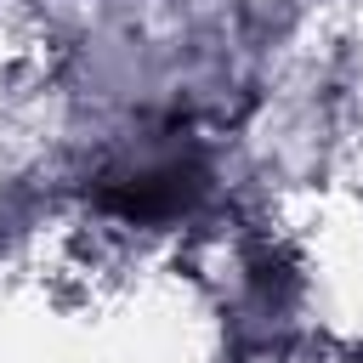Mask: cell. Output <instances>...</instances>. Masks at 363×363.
I'll list each match as a JSON object with an SVG mask.
<instances>
[{"mask_svg":"<svg viewBox=\"0 0 363 363\" xmlns=\"http://www.w3.org/2000/svg\"><path fill=\"white\" fill-rule=\"evenodd\" d=\"M210 176L193 153H176V159H153V164H136L125 176H108L96 187V204L119 221H136V227H159V221H176L187 216L199 199H204Z\"/></svg>","mask_w":363,"mask_h":363,"instance_id":"6da1fadb","label":"cell"}]
</instances>
